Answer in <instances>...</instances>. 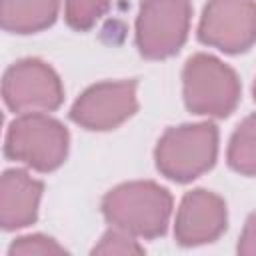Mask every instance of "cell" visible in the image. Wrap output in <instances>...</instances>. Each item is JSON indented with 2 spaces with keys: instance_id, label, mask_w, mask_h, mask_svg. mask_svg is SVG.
Here are the masks:
<instances>
[{
  "instance_id": "obj_12",
  "label": "cell",
  "mask_w": 256,
  "mask_h": 256,
  "mask_svg": "<svg viewBox=\"0 0 256 256\" xmlns=\"http://www.w3.org/2000/svg\"><path fill=\"white\" fill-rule=\"evenodd\" d=\"M226 158L232 170L246 176H256V114L246 116L236 126Z\"/></svg>"
},
{
  "instance_id": "obj_1",
  "label": "cell",
  "mask_w": 256,
  "mask_h": 256,
  "mask_svg": "<svg viewBox=\"0 0 256 256\" xmlns=\"http://www.w3.org/2000/svg\"><path fill=\"white\" fill-rule=\"evenodd\" d=\"M102 214L112 226L134 236L156 238L168 228L172 196L166 188L150 180L126 182L104 196Z\"/></svg>"
},
{
  "instance_id": "obj_5",
  "label": "cell",
  "mask_w": 256,
  "mask_h": 256,
  "mask_svg": "<svg viewBox=\"0 0 256 256\" xmlns=\"http://www.w3.org/2000/svg\"><path fill=\"white\" fill-rule=\"evenodd\" d=\"M190 18V0H144L136 18L140 54L152 60L176 54L186 42Z\"/></svg>"
},
{
  "instance_id": "obj_16",
  "label": "cell",
  "mask_w": 256,
  "mask_h": 256,
  "mask_svg": "<svg viewBox=\"0 0 256 256\" xmlns=\"http://www.w3.org/2000/svg\"><path fill=\"white\" fill-rule=\"evenodd\" d=\"M240 254H256V214H250L238 240Z\"/></svg>"
},
{
  "instance_id": "obj_15",
  "label": "cell",
  "mask_w": 256,
  "mask_h": 256,
  "mask_svg": "<svg viewBox=\"0 0 256 256\" xmlns=\"http://www.w3.org/2000/svg\"><path fill=\"white\" fill-rule=\"evenodd\" d=\"M8 254L10 256H52V254H66V250L56 240L44 234H30V236L16 238L10 244Z\"/></svg>"
},
{
  "instance_id": "obj_6",
  "label": "cell",
  "mask_w": 256,
  "mask_h": 256,
  "mask_svg": "<svg viewBox=\"0 0 256 256\" xmlns=\"http://www.w3.org/2000/svg\"><path fill=\"white\" fill-rule=\"evenodd\" d=\"M2 96L6 106L16 114L50 112L62 104L64 88L58 74L46 62L26 58L6 70Z\"/></svg>"
},
{
  "instance_id": "obj_10",
  "label": "cell",
  "mask_w": 256,
  "mask_h": 256,
  "mask_svg": "<svg viewBox=\"0 0 256 256\" xmlns=\"http://www.w3.org/2000/svg\"><path fill=\"white\" fill-rule=\"evenodd\" d=\"M42 182L28 172L12 168L0 180V224L4 230L30 226L38 218V204L42 196Z\"/></svg>"
},
{
  "instance_id": "obj_4",
  "label": "cell",
  "mask_w": 256,
  "mask_h": 256,
  "mask_svg": "<svg viewBox=\"0 0 256 256\" xmlns=\"http://www.w3.org/2000/svg\"><path fill=\"white\" fill-rule=\"evenodd\" d=\"M70 136L64 124L44 112L20 114L8 126L4 152L38 172L56 170L68 154Z\"/></svg>"
},
{
  "instance_id": "obj_8",
  "label": "cell",
  "mask_w": 256,
  "mask_h": 256,
  "mask_svg": "<svg viewBox=\"0 0 256 256\" xmlns=\"http://www.w3.org/2000/svg\"><path fill=\"white\" fill-rule=\"evenodd\" d=\"M138 110L136 82H98L84 90L70 108V118L86 130H112Z\"/></svg>"
},
{
  "instance_id": "obj_14",
  "label": "cell",
  "mask_w": 256,
  "mask_h": 256,
  "mask_svg": "<svg viewBox=\"0 0 256 256\" xmlns=\"http://www.w3.org/2000/svg\"><path fill=\"white\" fill-rule=\"evenodd\" d=\"M92 254H144V248L138 244L134 234L112 226L92 248Z\"/></svg>"
},
{
  "instance_id": "obj_7",
  "label": "cell",
  "mask_w": 256,
  "mask_h": 256,
  "mask_svg": "<svg viewBox=\"0 0 256 256\" xmlns=\"http://www.w3.org/2000/svg\"><path fill=\"white\" fill-rule=\"evenodd\" d=\"M198 38L226 54L246 52L256 42V2L208 0L200 16Z\"/></svg>"
},
{
  "instance_id": "obj_13",
  "label": "cell",
  "mask_w": 256,
  "mask_h": 256,
  "mask_svg": "<svg viewBox=\"0 0 256 256\" xmlns=\"http://www.w3.org/2000/svg\"><path fill=\"white\" fill-rule=\"evenodd\" d=\"M112 0H64L66 22L76 30L92 28L110 8Z\"/></svg>"
},
{
  "instance_id": "obj_17",
  "label": "cell",
  "mask_w": 256,
  "mask_h": 256,
  "mask_svg": "<svg viewBox=\"0 0 256 256\" xmlns=\"http://www.w3.org/2000/svg\"><path fill=\"white\" fill-rule=\"evenodd\" d=\"M252 94H254V100H256V82H254V86H252Z\"/></svg>"
},
{
  "instance_id": "obj_3",
  "label": "cell",
  "mask_w": 256,
  "mask_h": 256,
  "mask_svg": "<svg viewBox=\"0 0 256 256\" xmlns=\"http://www.w3.org/2000/svg\"><path fill=\"white\" fill-rule=\"evenodd\" d=\"M186 108L200 116L224 118L238 106L240 80L236 72L210 54H194L182 70Z\"/></svg>"
},
{
  "instance_id": "obj_2",
  "label": "cell",
  "mask_w": 256,
  "mask_h": 256,
  "mask_svg": "<svg viewBox=\"0 0 256 256\" xmlns=\"http://www.w3.org/2000/svg\"><path fill=\"white\" fill-rule=\"evenodd\" d=\"M216 154L218 130L212 122L168 128L154 150L158 172L180 184L210 170L216 162Z\"/></svg>"
},
{
  "instance_id": "obj_11",
  "label": "cell",
  "mask_w": 256,
  "mask_h": 256,
  "mask_svg": "<svg viewBox=\"0 0 256 256\" xmlns=\"http://www.w3.org/2000/svg\"><path fill=\"white\" fill-rule=\"evenodd\" d=\"M60 0H0L2 26L14 34H32L48 28L58 14Z\"/></svg>"
},
{
  "instance_id": "obj_9",
  "label": "cell",
  "mask_w": 256,
  "mask_h": 256,
  "mask_svg": "<svg viewBox=\"0 0 256 256\" xmlns=\"http://www.w3.org/2000/svg\"><path fill=\"white\" fill-rule=\"evenodd\" d=\"M226 202L210 190L196 188L180 202L174 220V236L182 246L208 244L226 230Z\"/></svg>"
}]
</instances>
